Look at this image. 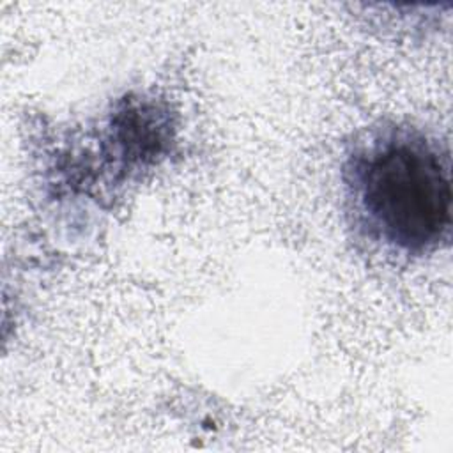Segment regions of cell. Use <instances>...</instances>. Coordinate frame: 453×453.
<instances>
[{
    "label": "cell",
    "mask_w": 453,
    "mask_h": 453,
    "mask_svg": "<svg viewBox=\"0 0 453 453\" xmlns=\"http://www.w3.org/2000/svg\"><path fill=\"white\" fill-rule=\"evenodd\" d=\"M449 168L448 149L419 129L370 131L343 165L354 223L396 255L437 250L451 234Z\"/></svg>",
    "instance_id": "6da1fadb"
}]
</instances>
